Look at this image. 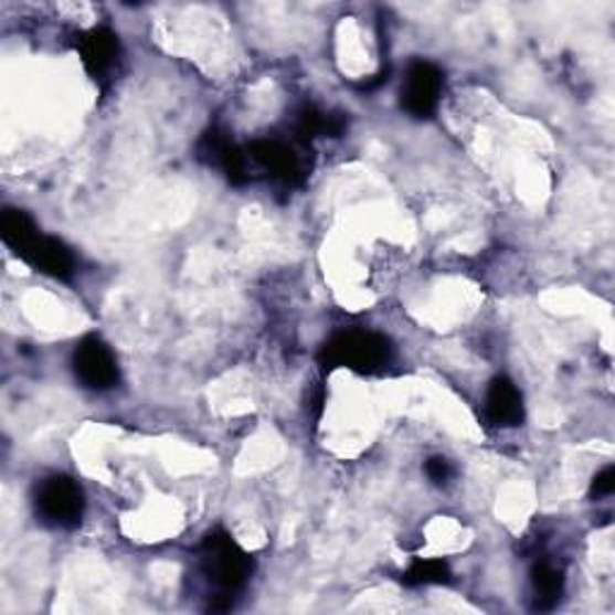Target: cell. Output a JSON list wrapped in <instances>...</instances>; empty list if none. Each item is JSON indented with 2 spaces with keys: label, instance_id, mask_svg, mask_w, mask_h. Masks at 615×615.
Segmentation results:
<instances>
[{
  "label": "cell",
  "instance_id": "6da1fadb",
  "mask_svg": "<svg viewBox=\"0 0 615 615\" xmlns=\"http://www.w3.org/2000/svg\"><path fill=\"white\" fill-rule=\"evenodd\" d=\"M202 572L222 596L238 592L253 572V558L231 539L226 531L214 529L202 541Z\"/></svg>",
  "mask_w": 615,
  "mask_h": 615
},
{
  "label": "cell",
  "instance_id": "7a4b0ae2",
  "mask_svg": "<svg viewBox=\"0 0 615 615\" xmlns=\"http://www.w3.org/2000/svg\"><path fill=\"white\" fill-rule=\"evenodd\" d=\"M392 359L390 341L375 332H347L327 341L320 351L325 368H349L357 373H375Z\"/></svg>",
  "mask_w": 615,
  "mask_h": 615
},
{
  "label": "cell",
  "instance_id": "3957f363",
  "mask_svg": "<svg viewBox=\"0 0 615 615\" xmlns=\"http://www.w3.org/2000/svg\"><path fill=\"white\" fill-rule=\"evenodd\" d=\"M36 512L56 527H75L85 515V494L71 476H49L36 488Z\"/></svg>",
  "mask_w": 615,
  "mask_h": 615
},
{
  "label": "cell",
  "instance_id": "277c9868",
  "mask_svg": "<svg viewBox=\"0 0 615 615\" xmlns=\"http://www.w3.org/2000/svg\"><path fill=\"white\" fill-rule=\"evenodd\" d=\"M73 368L82 385L89 390H112L118 385V363L99 337H85L73 353Z\"/></svg>",
  "mask_w": 615,
  "mask_h": 615
},
{
  "label": "cell",
  "instance_id": "5b68a950",
  "mask_svg": "<svg viewBox=\"0 0 615 615\" xmlns=\"http://www.w3.org/2000/svg\"><path fill=\"white\" fill-rule=\"evenodd\" d=\"M443 73L441 67L428 61H416L409 65L406 79L402 87V106L409 116L431 118L441 102L443 92Z\"/></svg>",
  "mask_w": 615,
  "mask_h": 615
},
{
  "label": "cell",
  "instance_id": "8992f818",
  "mask_svg": "<svg viewBox=\"0 0 615 615\" xmlns=\"http://www.w3.org/2000/svg\"><path fill=\"white\" fill-rule=\"evenodd\" d=\"M486 418L500 428H515L524 421L522 392L508 378H496L486 394Z\"/></svg>",
  "mask_w": 615,
  "mask_h": 615
},
{
  "label": "cell",
  "instance_id": "52a82bcc",
  "mask_svg": "<svg viewBox=\"0 0 615 615\" xmlns=\"http://www.w3.org/2000/svg\"><path fill=\"white\" fill-rule=\"evenodd\" d=\"M251 157L269 171L275 179L284 183H298L300 181V159L289 145H284L279 140H259L251 145Z\"/></svg>",
  "mask_w": 615,
  "mask_h": 615
},
{
  "label": "cell",
  "instance_id": "ba28073f",
  "mask_svg": "<svg viewBox=\"0 0 615 615\" xmlns=\"http://www.w3.org/2000/svg\"><path fill=\"white\" fill-rule=\"evenodd\" d=\"M79 56L94 79L104 77L118 59V36L106 26H97L79 39Z\"/></svg>",
  "mask_w": 615,
  "mask_h": 615
},
{
  "label": "cell",
  "instance_id": "9c48e42d",
  "mask_svg": "<svg viewBox=\"0 0 615 615\" xmlns=\"http://www.w3.org/2000/svg\"><path fill=\"white\" fill-rule=\"evenodd\" d=\"M24 263H30L34 269L41 272V275L53 279H71L75 275L73 253L67 251V245L63 241L51 236H41Z\"/></svg>",
  "mask_w": 615,
  "mask_h": 615
},
{
  "label": "cell",
  "instance_id": "30bf717a",
  "mask_svg": "<svg viewBox=\"0 0 615 615\" xmlns=\"http://www.w3.org/2000/svg\"><path fill=\"white\" fill-rule=\"evenodd\" d=\"M0 236H3L6 245H10L22 259L30 257L34 245L39 243L41 234L34 224V219L22 212V210H6L0 216Z\"/></svg>",
  "mask_w": 615,
  "mask_h": 615
},
{
  "label": "cell",
  "instance_id": "8fae6325",
  "mask_svg": "<svg viewBox=\"0 0 615 615\" xmlns=\"http://www.w3.org/2000/svg\"><path fill=\"white\" fill-rule=\"evenodd\" d=\"M531 590H534V608L537 611L555 608L565 590L563 572L553 568L551 563L534 565V570H531Z\"/></svg>",
  "mask_w": 615,
  "mask_h": 615
},
{
  "label": "cell",
  "instance_id": "7c38bea8",
  "mask_svg": "<svg viewBox=\"0 0 615 615\" xmlns=\"http://www.w3.org/2000/svg\"><path fill=\"white\" fill-rule=\"evenodd\" d=\"M404 584L421 586V584H443L449 580V568L445 560H416V563L404 572Z\"/></svg>",
  "mask_w": 615,
  "mask_h": 615
},
{
  "label": "cell",
  "instance_id": "4fadbf2b",
  "mask_svg": "<svg viewBox=\"0 0 615 615\" xmlns=\"http://www.w3.org/2000/svg\"><path fill=\"white\" fill-rule=\"evenodd\" d=\"M426 474L433 484H447L453 478V464H449L445 457H431L426 462Z\"/></svg>",
  "mask_w": 615,
  "mask_h": 615
},
{
  "label": "cell",
  "instance_id": "5bb4252c",
  "mask_svg": "<svg viewBox=\"0 0 615 615\" xmlns=\"http://www.w3.org/2000/svg\"><path fill=\"white\" fill-rule=\"evenodd\" d=\"M613 490H615V469H613V467H606L604 471L594 476L592 496L604 498V496H611Z\"/></svg>",
  "mask_w": 615,
  "mask_h": 615
}]
</instances>
